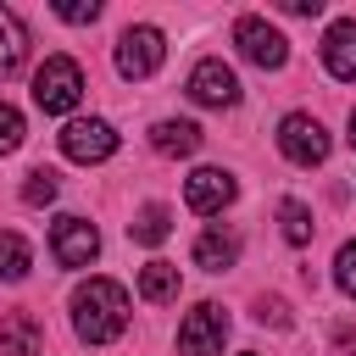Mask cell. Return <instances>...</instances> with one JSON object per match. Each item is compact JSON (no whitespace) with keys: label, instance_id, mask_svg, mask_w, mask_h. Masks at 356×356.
Listing matches in <instances>:
<instances>
[{"label":"cell","instance_id":"obj_17","mask_svg":"<svg viewBox=\"0 0 356 356\" xmlns=\"http://www.w3.org/2000/svg\"><path fill=\"white\" fill-rule=\"evenodd\" d=\"M28 267H33L28 239H22V234H0V278L17 284V278H28Z\"/></svg>","mask_w":356,"mask_h":356},{"label":"cell","instance_id":"obj_11","mask_svg":"<svg viewBox=\"0 0 356 356\" xmlns=\"http://www.w3.org/2000/svg\"><path fill=\"white\" fill-rule=\"evenodd\" d=\"M323 67L339 83H356V17L328 22V33H323Z\"/></svg>","mask_w":356,"mask_h":356},{"label":"cell","instance_id":"obj_27","mask_svg":"<svg viewBox=\"0 0 356 356\" xmlns=\"http://www.w3.org/2000/svg\"><path fill=\"white\" fill-rule=\"evenodd\" d=\"M239 356H256V350H239Z\"/></svg>","mask_w":356,"mask_h":356},{"label":"cell","instance_id":"obj_19","mask_svg":"<svg viewBox=\"0 0 356 356\" xmlns=\"http://www.w3.org/2000/svg\"><path fill=\"white\" fill-rule=\"evenodd\" d=\"M278 222H284V239L289 245H312V228L317 222H312V206L306 200H284L278 206Z\"/></svg>","mask_w":356,"mask_h":356},{"label":"cell","instance_id":"obj_7","mask_svg":"<svg viewBox=\"0 0 356 356\" xmlns=\"http://www.w3.org/2000/svg\"><path fill=\"white\" fill-rule=\"evenodd\" d=\"M50 250H56V261L61 267H89L95 256H100V234H95V222L89 217H56L50 222Z\"/></svg>","mask_w":356,"mask_h":356},{"label":"cell","instance_id":"obj_21","mask_svg":"<svg viewBox=\"0 0 356 356\" xmlns=\"http://www.w3.org/2000/svg\"><path fill=\"white\" fill-rule=\"evenodd\" d=\"M22 134H28V128H22V111L0 100V156H11V150L22 145Z\"/></svg>","mask_w":356,"mask_h":356},{"label":"cell","instance_id":"obj_20","mask_svg":"<svg viewBox=\"0 0 356 356\" xmlns=\"http://www.w3.org/2000/svg\"><path fill=\"white\" fill-rule=\"evenodd\" d=\"M22 200H28V206H50V200H56V172H50V167L28 172V184H22Z\"/></svg>","mask_w":356,"mask_h":356},{"label":"cell","instance_id":"obj_2","mask_svg":"<svg viewBox=\"0 0 356 356\" xmlns=\"http://www.w3.org/2000/svg\"><path fill=\"white\" fill-rule=\"evenodd\" d=\"M83 100V67L72 61V56H50L39 72H33V106L44 111V117H61V111H72Z\"/></svg>","mask_w":356,"mask_h":356},{"label":"cell","instance_id":"obj_9","mask_svg":"<svg viewBox=\"0 0 356 356\" xmlns=\"http://www.w3.org/2000/svg\"><path fill=\"white\" fill-rule=\"evenodd\" d=\"M189 100H200V106H234L239 100V78H234V67L222 61V56H206L195 72H189Z\"/></svg>","mask_w":356,"mask_h":356},{"label":"cell","instance_id":"obj_26","mask_svg":"<svg viewBox=\"0 0 356 356\" xmlns=\"http://www.w3.org/2000/svg\"><path fill=\"white\" fill-rule=\"evenodd\" d=\"M350 150H356V106H350Z\"/></svg>","mask_w":356,"mask_h":356},{"label":"cell","instance_id":"obj_6","mask_svg":"<svg viewBox=\"0 0 356 356\" xmlns=\"http://www.w3.org/2000/svg\"><path fill=\"white\" fill-rule=\"evenodd\" d=\"M161 56H167V39H161V28H150V22H139V28H128V33L117 39V72H122V78H150V72L161 67Z\"/></svg>","mask_w":356,"mask_h":356},{"label":"cell","instance_id":"obj_15","mask_svg":"<svg viewBox=\"0 0 356 356\" xmlns=\"http://www.w3.org/2000/svg\"><path fill=\"white\" fill-rule=\"evenodd\" d=\"M39 345H44V334H39V323L28 312H11L0 323V350L6 356H39Z\"/></svg>","mask_w":356,"mask_h":356},{"label":"cell","instance_id":"obj_18","mask_svg":"<svg viewBox=\"0 0 356 356\" xmlns=\"http://www.w3.org/2000/svg\"><path fill=\"white\" fill-rule=\"evenodd\" d=\"M128 234H134L139 245H161V239L172 234V211H167V206H145V211L128 222Z\"/></svg>","mask_w":356,"mask_h":356},{"label":"cell","instance_id":"obj_25","mask_svg":"<svg viewBox=\"0 0 356 356\" xmlns=\"http://www.w3.org/2000/svg\"><path fill=\"white\" fill-rule=\"evenodd\" d=\"M284 11H289V17H317L323 0H284Z\"/></svg>","mask_w":356,"mask_h":356},{"label":"cell","instance_id":"obj_10","mask_svg":"<svg viewBox=\"0 0 356 356\" xmlns=\"http://www.w3.org/2000/svg\"><path fill=\"white\" fill-rule=\"evenodd\" d=\"M234 178L222 172V167H195L189 178H184V200H189V211H200V217H217L228 200H234Z\"/></svg>","mask_w":356,"mask_h":356},{"label":"cell","instance_id":"obj_5","mask_svg":"<svg viewBox=\"0 0 356 356\" xmlns=\"http://www.w3.org/2000/svg\"><path fill=\"white\" fill-rule=\"evenodd\" d=\"M278 150L295 167H317V161H328V128L317 117H306V111H289L278 122Z\"/></svg>","mask_w":356,"mask_h":356},{"label":"cell","instance_id":"obj_4","mask_svg":"<svg viewBox=\"0 0 356 356\" xmlns=\"http://www.w3.org/2000/svg\"><path fill=\"white\" fill-rule=\"evenodd\" d=\"M234 44H239V56H245L250 67H261V72H278V67L289 61V39H284L278 28H267L261 17H239V22H234Z\"/></svg>","mask_w":356,"mask_h":356},{"label":"cell","instance_id":"obj_14","mask_svg":"<svg viewBox=\"0 0 356 356\" xmlns=\"http://www.w3.org/2000/svg\"><path fill=\"white\" fill-rule=\"evenodd\" d=\"M178 289H184V278H178V267H172V261H145V267H139V295H145L150 306L178 300Z\"/></svg>","mask_w":356,"mask_h":356},{"label":"cell","instance_id":"obj_24","mask_svg":"<svg viewBox=\"0 0 356 356\" xmlns=\"http://www.w3.org/2000/svg\"><path fill=\"white\" fill-rule=\"evenodd\" d=\"M256 323H273V328H284V323H289V306H284L278 295H261V300H256Z\"/></svg>","mask_w":356,"mask_h":356},{"label":"cell","instance_id":"obj_13","mask_svg":"<svg viewBox=\"0 0 356 356\" xmlns=\"http://www.w3.org/2000/svg\"><path fill=\"white\" fill-rule=\"evenodd\" d=\"M150 145H156L161 156H195V150H200V128L184 122V117H167V122L150 128Z\"/></svg>","mask_w":356,"mask_h":356},{"label":"cell","instance_id":"obj_1","mask_svg":"<svg viewBox=\"0 0 356 356\" xmlns=\"http://www.w3.org/2000/svg\"><path fill=\"white\" fill-rule=\"evenodd\" d=\"M72 328L89 345H111L128 328V289L117 278H89L72 289Z\"/></svg>","mask_w":356,"mask_h":356},{"label":"cell","instance_id":"obj_23","mask_svg":"<svg viewBox=\"0 0 356 356\" xmlns=\"http://www.w3.org/2000/svg\"><path fill=\"white\" fill-rule=\"evenodd\" d=\"M56 17H61V22H95V17H100V0H61Z\"/></svg>","mask_w":356,"mask_h":356},{"label":"cell","instance_id":"obj_16","mask_svg":"<svg viewBox=\"0 0 356 356\" xmlns=\"http://www.w3.org/2000/svg\"><path fill=\"white\" fill-rule=\"evenodd\" d=\"M22 56H28V33H22L17 11L0 6V78H11V72L22 67Z\"/></svg>","mask_w":356,"mask_h":356},{"label":"cell","instance_id":"obj_22","mask_svg":"<svg viewBox=\"0 0 356 356\" xmlns=\"http://www.w3.org/2000/svg\"><path fill=\"white\" fill-rule=\"evenodd\" d=\"M334 284H339L345 295H356V239L339 245V256H334Z\"/></svg>","mask_w":356,"mask_h":356},{"label":"cell","instance_id":"obj_3","mask_svg":"<svg viewBox=\"0 0 356 356\" xmlns=\"http://www.w3.org/2000/svg\"><path fill=\"white\" fill-rule=\"evenodd\" d=\"M222 339H228V312L217 300H200L178 323V350L184 356H222Z\"/></svg>","mask_w":356,"mask_h":356},{"label":"cell","instance_id":"obj_12","mask_svg":"<svg viewBox=\"0 0 356 356\" xmlns=\"http://www.w3.org/2000/svg\"><path fill=\"white\" fill-rule=\"evenodd\" d=\"M234 261H239V234H234V228H206V234L195 239V267L228 273Z\"/></svg>","mask_w":356,"mask_h":356},{"label":"cell","instance_id":"obj_8","mask_svg":"<svg viewBox=\"0 0 356 356\" xmlns=\"http://www.w3.org/2000/svg\"><path fill=\"white\" fill-rule=\"evenodd\" d=\"M111 150H117V128L106 117H72L61 128V156L72 161H106Z\"/></svg>","mask_w":356,"mask_h":356}]
</instances>
